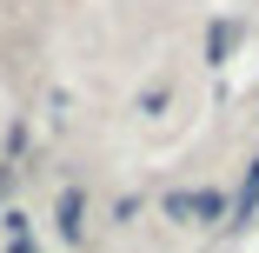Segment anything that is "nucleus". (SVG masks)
<instances>
[{
    "instance_id": "f257e3e1",
    "label": "nucleus",
    "mask_w": 259,
    "mask_h": 253,
    "mask_svg": "<svg viewBox=\"0 0 259 253\" xmlns=\"http://www.w3.org/2000/svg\"><path fill=\"white\" fill-rule=\"evenodd\" d=\"M173 213H193V220H213V213H220V193H193V200H173Z\"/></svg>"
}]
</instances>
